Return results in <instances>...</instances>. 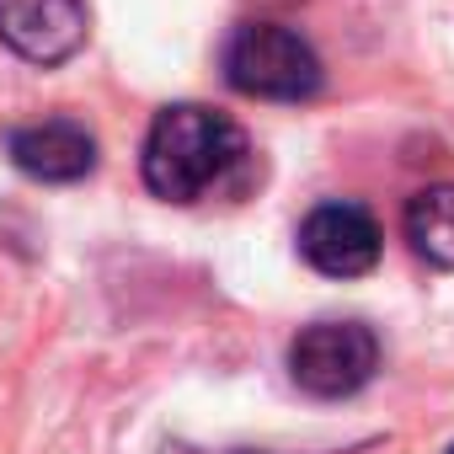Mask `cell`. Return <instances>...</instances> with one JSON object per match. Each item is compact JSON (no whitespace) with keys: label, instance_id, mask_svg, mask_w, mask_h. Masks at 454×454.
I'll use <instances>...</instances> for the list:
<instances>
[{"label":"cell","instance_id":"3957f363","mask_svg":"<svg viewBox=\"0 0 454 454\" xmlns=\"http://www.w3.org/2000/svg\"><path fill=\"white\" fill-rule=\"evenodd\" d=\"M380 369V337L364 321H316L289 342V374L305 395H358Z\"/></svg>","mask_w":454,"mask_h":454},{"label":"cell","instance_id":"ba28073f","mask_svg":"<svg viewBox=\"0 0 454 454\" xmlns=\"http://www.w3.org/2000/svg\"><path fill=\"white\" fill-rule=\"evenodd\" d=\"M257 12H289V6H300V0H252Z\"/></svg>","mask_w":454,"mask_h":454},{"label":"cell","instance_id":"52a82bcc","mask_svg":"<svg viewBox=\"0 0 454 454\" xmlns=\"http://www.w3.org/2000/svg\"><path fill=\"white\" fill-rule=\"evenodd\" d=\"M401 231H406V247L427 268L454 273V182H438V187L411 192V203L401 214Z\"/></svg>","mask_w":454,"mask_h":454},{"label":"cell","instance_id":"277c9868","mask_svg":"<svg viewBox=\"0 0 454 454\" xmlns=\"http://www.w3.org/2000/svg\"><path fill=\"white\" fill-rule=\"evenodd\" d=\"M380 247L385 241H380L374 214L348 198L316 203L300 224V257L326 278H364L380 262Z\"/></svg>","mask_w":454,"mask_h":454},{"label":"cell","instance_id":"7a4b0ae2","mask_svg":"<svg viewBox=\"0 0 454 454\" xmlns=\"http://www.w3.org/2000/svg\"><path fill=\"white\" fill-rule=\"evenodd\" d=\"M224 81L257 102H310L321 91V54L294 27L252 17L224 43Z\"/></svg>","mask_w":454,"mask_h":454},{"label":"cell","instance_id":"8992f818","mask_svg":"<svg viewBox=\"0 0 454 454\" xmlns=\"http://www.w3.org/2000/svg\"><path fill=\"white\" fill-rule=\"evenodd\" d=\"M6 155L33 182H81L97 166V139L75 118H43L27 129H12Z\"/></svg>","mask_w":454,"mask_h":454},{"label":"cell","instance_id":"5b68a950","mask_svg":"<svg viewBox=\"0 0 454 454\" xmlns=\"http://www.w3.org/2000/svg\"><path fill=\"white\" fill-rule=\"evenodd\" d=\"M91 33L86 0H0V43L33 65H65Z\"/></svg>","mask_w":454,"mask_h":454},{"label":"cell","instance_id":"6da1fadb","mask_svg":"<svg viewBox=\"0 0 454 454\" xmlns=\"http://www.w3.org/2000/svg\"><path fill=\"white\" fill-rule=\"evenodd\" d=\"M247 160H252V150H247V134L236 118L198 107V102H176V107L155 113V123L145 134L139 171L155 198L198 203V198L236 187Z\"/></svg>","mask_w":454,"mask_h":454},{"label":"cell","instance_id":"9c48e42d","mask_svg":"<svg viewBox=\"0 0 454 454\" xmlns=\"http://www.w3.org/2000/svg\"><path fill=\"white\" fill-rule=\"evenodd\" d=\"M449 454H454V449H449Z\"/></svg>","mask_w":454,"mask_h":454}]
</instances>
